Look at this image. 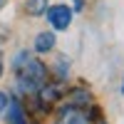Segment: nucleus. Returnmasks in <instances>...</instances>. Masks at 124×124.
I'll use <instances>...</instances> for the list:
<instances>
[{
  "mask_svg": "<svg viewBox=\"0 0 124 124\" xmlns=\"http://www.w3.org/2000/svg\"><path fill=\"white\" fill-rule=\"evenodd\" d=\"M13 70H15V87L23 92V94H35L47 82V67L45 62H40L35 55L20 50L13 60Z\"/></svg>",
  "mask_w": 124,
  "mask_h": 124,
  "instance_id": "f257e3e1",
  "label": "nucleus"
},
{
  "mask_svg": "<svg viewBox=\"0 0 124 124\" xmlns=\"http://www.w3.org/2000/svg\"><path fill=\"white\" fill-rule=\"evenodd\" d=\"M92 119H94V114L87 109V104H72V102H67L60 109L57 124H92Z\"/></svg>",
  "mask_w": 124,
  "mask_h": 124,
  "instance_id": "f03ea898",
  "label": "nucleus"
},
{
  "mask_svg": "<svg viewBox=\"0 0 124 124\" xmlns=\"http://www.w3.org/2000/svg\"><path fill=\"white\" fill-rule=\"evenodd\" d=\"M45 15L50 20V25H52V30H67L72 25V15H75V10H72L70 5H50Z\"/></svg>",
  "mask_w": 124,
  "mask_h": 124,
  "instance_id": "7ed1b4c3",
  "label": "nucleus"
},
{
  "mask_svg": "<svg viewBox=\"0 0 124 124\" xmlns=\"http://www.w3.org/2000/svg\"><path fill=\"white\" fill-rule=\"evenodd\" d=\"M37 99H40V104L42 107H52L55 102L62 97V89H60V82H45L42 87H40L37 92Z\"/></svg>",
  "mask_w": 124,
  "mask_h": 124,
  "instance_id": "20e7f679",
  "label": "nucleus"
},
{
  "mask_svg": "<svg viewBox=\"0 0 124 124\" xmlns=\"http://www.w3.org/2000/svg\"><path fill=\"white\" fill-rule=\"evenodd\" d=\"M55 50V32H50V30H45V32H40L35 37V52L37 55H47Z\"/></svg>",
  "mask_w": 124,
  "mask_h": 124,
  "instance_id": "39448f33",
  "label": "nucleus"
},
{
  "mask_svg": "<svg viewBox=\"0 0 124 124\" xmlns=\"http://www.w3.org/2000/svg\"><path fill=\"white\" fill-rule=\"evenodd\" d=\"M8 122L10 124H27V119H25V109H23V104H20L17 99H13L10 97V104H8Z\"/></svg>",
  "mask_w": 124,
  "mask_h": 124,
  "instance_id": "423d86ee",
  "label": "nucleus"
},
{
  "mask_svg": "<svg viewBox=\"0 0 124 124\" xmlns=\"http://www.w3.org/2000/svg\"><path fill=\"white\" fill-rule=\"evenodd\" d=\"M47 8H50L47 0H27V3H25V10H27L30 15H35V17H37V15H45Z\"/></svg>",
  "mask_w": 124,
  "mask_h": 124,
  "instance_id": "0eeeda50",
  "label": "nucleus"
},
{
  "mask_svg": "<svg viewBox=\"0 0 124 124\" xmlns=\"http://www.w3.org/2000/svg\"><path fill=\"white\" fill-rule=\"evenodd\" d=\"M67 67H70V62L62 57V60L57 62V67H55V70H57V79H65V77H67Z\"/></svg>",
  "mask_w": 124,
  "mask_h": 124,
  "instance_id": "6e6552de",
  "label": "nucleus"
},
{
  "mask_svg": "<svg viewBox=\"0 0 124 124\" xmlns=\"http://www.w3.org/2000/svg\"><path fill=\"white\" fill-rule=\"evenodd\" d=\"M8 104H10V94H8L5 89H0V112H5Z\"/></svg>",
  "mask_w": 124,
  "mask_h": 124,
  "instance_id": "1a4fd4ad",
  "label": "nucleus"
},
{
  "mask_svg": "<svg viewBox=\"0 0 124 124\" xmlns=\"http://www.w3.org/2000/svg\"><path fill=\"white\" fill-rule=\"evenodd\" d=\"M0 77H3V55H0Z\"/></svg>",
  "mask_w": 124,
  "mask_h": 124,
  "instance_id": "9d476101",
  "label": "nucleus"
},
{
  "mask_svg": "<svg viewBox=\"0 0 124 124\" xmlns=\"http://www.w3.org/2000/svg\"><path fill=\"white\" fill-rule=\"evenodd\" d=\"M3 5H5V0H0V8H3Z\"/></svg>",
  "mask_w": 124,
  "mask_h": 124,
  "instance_id": "9b49d317",
  "label": "nucleus"
},
{
  "mask_svg": "<svg viewBox=\"0 0 124 124\" xmlns=\"http://www.w3.org/2000/svg\"><path fill=\"white\" fill-rule=\"evenodd\" d=\"M122 92H124V82H122Z\"/></svg>",
  "mask_w": 124,
  "mask_h": 124,
  "instance_id": "f8f14e48",
  "label": "nucleus"
}]
</instances>
